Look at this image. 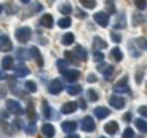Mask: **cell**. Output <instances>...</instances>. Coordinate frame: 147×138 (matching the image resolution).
<instances>
[{"label":"cell","instance_id":"11a10c76","mask_svg":"<svg viewBox=\"0 0 147 138\" xmlns=\"http://www.w3.org/2000/svg\"><path fill=\"white\" fill-rule=\"evenodd\" d=\"M22 3H30V0H21Z\"/></svg>","mask_w":147,"mask_h":138},{"label":"cell","instance_id":"f6af8a7d","mask_svg":"<svg viewBox=\"0 0 147 138\" xmlns=\"http://www.w3.org/2000/svg\"><path fill=\"white\" fill-rule=\"evenodd\" d=\"M108 2V13H115V7L111 5V0H106Z\"/></svg>","mask_w":147,"mask_h":138},{"label":"cell","instance_id":"f907efd6","mask_svg":"<svg viewBox=\"0 0 147 138\" xmlns=\"http://www.w3.org/2000/svg\"><path fill=\"white\" fill-rule=\"evenodd\" d=\"M76 14H78V18H79V19L86 18V13H84V11H81V10H76Z\"/></svg>","mask_w":147,"mask_h":138},{"label":"cell","instance_id":"d590c367","mask_svg":"<svg viewBox=\"0 0 147 138\" xmlns=\"http://www.w3.org/2000/svg\"><path fill=\"white\" fill-rule=\"evenodd\" d=\"M24 130H26V133H27V135H33V133L36 132V125H35V122L32 121V122H30V124L27 125L26 128H24Z\"/></svg>","mask_w":147,"mask_h":138},{"label":"cell","instance_id":"f546056e","mask_svg":"<svg viewBox=\"0 0 147 138\" xmlns=\"http://www.w3.org/2000/svg\"><path fill=\"white\" fill-rule=\"evenodd\" d=\"M59 10H60V13H62V14H65V16H68V14H71V11H73V8H71V5H70V3H62Z\"/></svg>","mask_w":147,"mask_h":138},{"label":"cell","instance_id":"ab89813d","mask_svg":"<svg viewBox=\"0 0 147 138\" xmlns=\"http://www.w3.org/2000/svg\"><path fill=\"white\" fill-rule=\"evenodd\" d=\"M136 45H139L142 49H147V40L146 38H138L136 40Z\"/></svg>","mask_w":147,"mask_h":138},{"label":"cell","instance_id":"b9f144b4","mask_svg":"<svg viewBox=\"0 0 147 138\" xmlns=\"http://www.w3.org/2000/svg\"><path fill=\"white\" fill-rule=\"evenodd\" d=\"M111 38L114 40L115 43H120V41H122V37H120V33H117V32H111Z\"/></svg>","mask_w":147,"mask_h":138},{"label":"cell","instance_id":"f1b7e54d","mask_svg":"<svg viewBox=\"0 0 147 138\" xmlns=\"http://www.w3.org/2000/svg\"><path fill=\"white\" fill-rule=\"evenodd\" d=\"M68 64H70V62H68L67 59H63V61H62V59H59V61H57V68H59V71H60V73L67 71V70H68Z\"/></svg>","mask_w":147,"mask_h":138},{"label":"cell","instance_id":"f35d334b","mask_svg":"<svg viewBox=\"0 0 147 138\" xmlns=\"http://www.w3.org/2000/svg\"><path fill=\"white\" fill-rule=\"evenodd\" d=\"M93 59H95L96 62H101L103 59H105V54H101L100 49H95V52H93Z\"/></svg>","mask_w":147,"mask_h":138},{"label":"cell","instance_id":"e0dca14e","mask_svg":"<svg viewBox=\"0 0 147 138\" xmlns=\"http://www.w3.org/2000/svg\"><path fill=\"white\" fill-rule=\"evenodd\" d=\"M40 24H41L43 27H46V29H51V27L54 26V19H52L51 14H45V16H41V19H40Z\"/></svg>","mask_w":147,"mask_h":138},{"label":"cell","instance_id":"7c38bea8","mask_svg":"<svg viewBox=\"0 0 147 138\" xmlns=\"http://www.w3.org/2000/svg\"><path fill=\"white\" fill-rule=\"evenodd\" d=\"M76 128H78V124L74 121H65V122H62V130L67 132V133H73Z\"/></svg>","mask_w":147,"mask_h":138},{"label":"cell","instance_id":"bcb514c9","mask_svg":"<svg viewBox=\"0 0 147 138\" xmlns=\"http://www.w3.org/2000/svg\"><path fill=\"white\" fill-rule=\"evenodd\" d=\"M13 125L18 128V130H19V128H22V122H21V119H14V121H13Z\"/></svg>","mask_w":147,"mask_h":138},{"label":"cell","instance_id":"d6986e66","mask_svg":"<svg viewBox=\"0 0 147 138\" xmlns=\"http://www.w3.org/2000/svg\"><path fill=\"white\" fill-rule=\"evenodd\" d=\"M125 26H127L125 14H119V16H117V21H115V24H114V29L120 30V29H125Z\"/></svg>","mask_w":147,"mask_h":138},{"label":"cell","instance_id":"4fadbf2b","mask_svg":"<svg viewBox=\"0 0 147 138\" xmlns=\"http://www.w3.org/2000/svg\"><path fill=\"white\" fill-rule=\"evenodd\" d=\"M29 73H30V70H29V68H27L24 64L14 67V75H16V78H24V76H27Z\"/></svg>","mask_w":147,"mask_h":138},{"label":"cell","instance_id":"4316f807","mask_svg":"<svg viewBox=\"0 0 147 138\" xmlns=\"http://www.w3.org/2000/svg\"><path fill=\"white\" fill-rule=\"evenodd\" d=\"M63 54H65V59H67L70 64H78V61H79V57H78L74 52H71V51H65Z\"/></svg>","mask_w":147,"mask_h":138},{"label":"cell","instance_id":"277c9868","mask_svg":"<svg viewBox=\"0 0 147 138\" xmlns=\"http://www.w3.org/2000/svg\"><path fill=\"white\" fill-rule=\"evenodd\" d=\"M81 128H82L84 132H87V133H90V132L95 130V121H93L90 116H86V118L81 121Z\"/></svg>","mask_w":147,"mask_h":138},{"label":"cell","instance_id":"74e56055","mask_svg":"<svg viewBox=\"0 0 147 138\" xmlns=\"http://www.w3.org/2000/svg\"><path fill=\"white\" fill-rule=\"evenodd\" d=\"M27 116H29V119H30V121H33V122H35L36 114H35V111H33V105H29V108H27Z\"/></svg>","mask_w":147,"mask_h":138},{"label":"cell","instance_id":"30bf717a","mask_svg":"<svg viewBox=\"0 0 147 138\" xmlns=\"http://www.w3.org/2000/svg\"><path fill=\"white\" fill-rule=\"evenodd\" d=\"M109 113H111V109L106 108V106H96L95 111H93V114H95V118H98V119H105V118L109 116Z\"/></svg>","mask_w":147,"mask_h":138},{"label":"cell","instance_id":"1f68e13d","mask_svg":"<svg viewBox=\"0 0 147 138\" xmlns=\"http://www.w3.org/2000/svg\"><path fill=\"white\" fill-rule=\"evenodd\" d=\"M43 114H45V118H51L52 116V111H51V108H49L46 100H43Z\"/></svg>","mask_w":147,"mask_h":138},{"label":"cell","instance_id":"83f0119b","mask_svg":"<svg viewBox=\"0 0 147 138\" xmlns=\"http://www.w3.org/2000/svg\"><path fill=\"white\" fill-rule=\"evenodd\" d=\"M134 124H136L138 130H141L142 133H147V122L144 121V119H136V121H134Z\"/></svg>","mask_w":147,"mask_h":138},{"label":"cell","instance_id":"5bb4252c","mask_svg":"<svg viewBox=\"0 0 147 138\" xmlns=\"http://www.w3.org/2000/svg\"><path fill=\"white\" fill-rule=\"evenodd\" d=\"M76 109H78V103L68 102V103H65V105L62 106V114H71V113H74Z\"/></svg>","mask_w":147,"mask_h":138},{"label":"cell","instance_id":"5b68a950","mask_svg":"<svg viewBox=\"0 0 147 138\" xmlns=\"http://www.w3.org/2000/svg\"><path fill=\"white\" fill-rule=\"evenodd\" d=\"M13 49V43L7 35H0V51L2 52H10Z\"/></svg>","mask_w":147,"mask_h":138},{"label":"cell","instance_id":"8fae6325","mask_svg":"<svg viewBox=\"0 0 147 138\" xmlns=\"http://www.w3.org/2000/svg\"><path fill=\"white\" fill-rule=\"evenodd\" d=\"M63 76H65V80H68L70 83H74L76 80H79V76H81V73H79V70H67V71H63Z\"/></svg>","mask_w":147,"mask_h":138},{"label":"cell","instance_id":"cb8c5ba5","mask_svg":"<svg viewBox=\"0 0 147 138\" xmlns=\"http://www.w3.org/2000/svg\"><path fill=\"white\" fill-rule=\"evenodd\" d=\"M62 43H63L65 46H70V45H73V43H74V35H73L71 32L65 33V35L62 37Z\"/></svg>","mask_w":147,"mask_h":138},{"label":"cell","instance_id":"9a60e30c","mask_svg":"<svg viewBox=\"0 0 147 138\" xmlns=\"http://www.w3.org/2000/svg\"><path fill=\"white\" fill-rule=\"evenodd\" d=\"M2 68H3V70H11V68H14V59L11 57V56H5V57L2 59Z\"/></svg>","mask_w":147,"mask_h":138},{"label":"cell","instance_id":"9c48e42d","mask_svg":"<svg viewBox=\"0 0 147 138\" xmlns=\"http://www.w3.org/2000/svg\"><path fill=\"white\" fill-rule=\"evenodd\" d=\"M109 103H111L115 109H122L125 106V99H122V97H119V95L114 94V95L109 97Z\"/></svg>","mask_w":147,"mask_h":138},{"label":"cell","instance_id":"7dc6e473","mask_svg":"<svg viewBox=\"0 0 147 138\" xmlns=\"http://www.w3.org/2000/svg\"><path fill=\"white\" fill-rule=\"evenodd\" d=\"M139 114L147 118V106H141V108H139Z\"/></svg>","mask_w":147,"mask_h":138},{"label":"cell","instance_id":"db71d44e","mask_svg":"<svg viewBox=\"0 0 147 138\" xmlns=\"http://www.w3.org/2000/svg\"><path fill=\"white\" fill-rule=\"evenodd\" d=\"M5 80V75H3V71L0 70V81H3Z\"/></svg>","mask_w":147,"mask_h":138},{"label":"cell","instance_id":"681fc988","mask_svg":"<svg viewBox=\"0 0 147 138\" xmlns=\"http://www.w3.org/2000/svg\"><path fill=\"white\" fill-rule=\"evenodd\" d=\"M87 81H89V83H95V81H96V76H95V75H92V73L87 75Z\"/></svg>","mask_w":147,"mask_h":138},{"label":"cell","instance_id":"6da1fadb","mask_svg":"<svg viewBox=\"0 0 147 138\" xmlns=\"http://www.w3.org/2000/svg\"><path fill=\"white\" fill-rule=\"evenodd\" d=\"M16 40L19 43H27L30 40V37H32V30L29 29V27H21V29L16 30Z\"/></svg>","mask_w":147,"mask_h":138},{"label":"cell","instance_id":"ac0fdd59","mask_svg":"<svg viewBox=\"0 0 147 138\" xmlns=\"http://www.w3.org/2000/svg\"><path fill=\"white\" fill-rule=\"evenodd\" d=\"M74 54L79 57V61H87V51L82 48V46H74Z\"/></svg>","mask_w":147,"mask_h":138},{"label":"cell","instance_id":"836d02e7","mask_svg":"<svg viewBox=\"0 0 147 138\" xmlns=\"http://www.w3.org/2000/svg\"><path fill=\"white\" fill-rule=\"evenodd\" d=\"M87 99H89L90 102H96V100H98V94H96V90H93V89L87 90Z\"/></svg>","mask_w":147,"mask_h":138},{"label":"cell","instance_id":"2e32d148","mask_svg":"<svg viewBox=\"0 0 147 138\" xmlns=\"http://www.w3.org/2000/svg\"><path fill=\"white\" fill-rule=\"evenodd\" d=\"M105 130H106L108 135H115L117 130H119V124L115 121H111V122H108V124L105 125Z\"/></svg>","mask_w":147,"mask_h":138},{"label":"cell","instance_id":"60d3db41","mask_svg":"<svg viewBox=\"0 0 147 138\" xmlns=\"http://www.w3.org/2000/svg\"><path fill=\"white\" fill-rule=\"evenodd\" d=\"M5 11H7L8 14L16 13V7H14V5H11V3H7V7H5Z\"/></svg>","mask_w":147,"mask_h":138},{"label":"cell","instance_id":"f5cc1de1","mask_svg":"<svg viewBox=\"0 0 147 138\" xmlns=\"http://www.w3.org/2000/svg\"><path fill=\"white\" fill-rule=\"evenodd\" d=\"M84 103H86V102H84V100H79V103H78V105H79V106H81V108H82V109H84V108H86V105H84Z\"/></svg>","mask_w":147,"mask_h":138},{"label":"cell","instance_id":"d4e9b609","mask_svg":"<svg viewBox=\"0 0 147 138\" xmlns=\"http://www.w3.org/2000/svg\"><path fill=\"white\" fill-rule=\"evenodd\" d=\"M59 27H60V29H68V27L71 26V19L68 16H65L63 14V18H60V19H59Z\"/></svg>","mask_w":147,"mask_h":138},{"label":"cell","instance_id":"e575fe53","mask_svg":"<svg viewBox=\"0 0 147 138\" xmlns=\"http://www.w3.org/2000/svg\"><path fill=\"white\" fill-rule=\"evenodd\" d=\"M24 87H26L29 92H36V83H33V81H26Z\"/></svg>","mask_w":147,"mask_h":138},{"label":"cell","instance_id":"d6a6232c","mask_svg":"<svg viewBox=\"0 0 147 138\" xmlns=\"http://www.w3.org/2000/svg\"><path fill=\"white\" fill-rule=\"evenodd\" d=\"M144 22V16L139 13H134L133 14V26H139V24Z\"/></svg>","mask_w":147,"mask_h":138},{"label":"cell","instance_id":"44dd1931","mask_svg":"<svg viewBox=\"0 0 147 138\" xmlns=\"http://www.w3.org/2000/svg\"><path fill=\"white\" fill-rule=\"evenodd\" d=\"M41 132H43V135H45V137H54V133H55L54 127H52L51 124H45L41 127Z\"/></svg>","mask_w":147,"mask_h":138},{"label":"cell","instance_id":"ee69618b","mask_svg":"<svg viewBox=\"0 0 147 138\" xmlns=\"http://www.w3.org/2000/svg\"><path fill=\"white\" fill-rule=\"evenodd\" d=\"M136 83H138V84L142 83V70L136 71Z\"/></svg>","mask_w":147,"mask_h":138},{"label":"cell","instance_id":"8992f818","mask_svg":"<svg viewBox=\"0 0 147 138\" xmlns=\"http://www.w3.org/2000/svg\"><path fill=\"white\" fill-rule=\"evenodd\" d=\"M114 92H119V94H130V87L127 84V76H123L120 80V83L114 86Z\"/></svg>","mask_w":147,"mask_h":138},{"label":"cell","instance_id":"7402d4cb","mask_svg":"<svg viewBox=\"0 0 147 138\" xmlns=\"http://www.w3.org/2000/svg\"><path fill=\"white\" fill-rule=\"evenodd\" d=\"M30 52H32V57L35 59V61H38V65H40V67H43V59H41V54H40L38 48L32 46V48H30Z\"/></svg>","mask_w":147,"mask_h":138},{"label":"cell","instance_id":"3957f363","mask_svg":"<svg viewBox=\"0 0 147 138\" xmlns=\"http://www.w3.org/2000/svg\"><path fill=\"white\" fill-rule=\"evenodd\" d=\"M93 19H95V22L100 24L101 27H108L109 26V14L105 13V11L95 13V14H93Z\"/></svg>","mask_w":147,"mask_h":138},{"label":"cell","instance_id":"ba28073f","mask_svg":"<svg viewBox=\"0 0 147 138\" xmlns=\"http://www.w3.org/2000/svg\"><path fill=\"white\" fill-rule=\"evenodd\" d=\"M96 70L101 71V73L105 75L106 80H109V78H111V75L114 73V67H111V65H108V64H103V62H101V64H98Z\"/></svg>","mask_w":147,"mask_h":138},{"label":"cell","instance_id":"484cf974","mask_svg":"<svg viewBox=\"0 0 147 138\" xmlns=\"http://www.w3.org/2000/svg\"><path fill=\"white\" fill-rule=\"evenodd\" d=\"M67 90H68V94H70V95H79V94L82 92V87H81L79 84H71Z\"/></svg>","mask_w":147,"mask_h":138},{"label":"cell","instance_id":"816d5d0a","mask_svg":"<svg viewBox=\"0 0 147 138\" xmlns=\"http://www.w3.org/2000/svg\"><path fill=\"white\" fill-rule=\"evenodd\" d=\"M123 119H125L127 122H130V121H131V113H125V114H123Z\"/></svg>","mask_w":147,"mask_h":138},{"label":"cell","instance_id":"52a82bcc","mask_svg":"<svg viewBox=\"0 0 147 138\" xmlns=\"http://www.w3.org/2000/svg\"><path fill=\"white\" fill-rule=\"evenodd\" d=\"M62 89H63V84H62V81L60 80H52L51 83H49V86H48V90L51 94H59V92H62Z\"/></svg>","mask_w":147,"mask_h":138},{"label":"cell","instance_id":"4dcf8cb0","mask_svg":"<svg viewBox=\"0 0 147 138\" xmlns=\"http://www.w3.org/2000/svg\"><path fill=\"white\" fill-rule=\"evenodd\" d=\"M81 3H82L84 8H87V10H93V8L96 7V2L95 0H79Z\"/></svg>","mask_w":147,"mask_h":138},{"label":"cell","instance_id":"9f6ffc18","mask_svg":"<svg viewBox=\"0 0 147 138\" xmlns=\"http://www.w3.org/2000/svg\"><path fill=\"white\" fill-rule=\"evenodd\" d=\"M2 10H3V8H2V5H0V13H2Z\"/></svg>","mask_w":147,"mask_h":138},{"label":"cell","instance_id":"7a4b0ae2","mask_svg":"<svg viewBox=\"0 0 147 138\" xmlns=\"http://www.w3.org/2000/svg\"><path fill=\"white\" fill-rule=\"evenodd\" d=\"M7 108H8V111H11L13 114H18V116L24 113V108L21 106V103L18 102V100L8 99V100H7Z\"/></svg>","mask_w":147,"mask_h":138},{"label":"cell","instance_id":"7bdbcfd3","mask_svg":"<svg viewBox=\"0 0 147 138\" xmlns=\"http://www.w3.org/2000/svg\"><path fill=\"white\" fill-rule=\"evenodd\" d=\"M134 137V132L131 130V128H125L123 132V138H133Z\"/></svg>","mask_w":147,"mask_h":138},{"label":"cell","instance_id":"8d00e7d4","mask_svg":"<svg viewBox=\"0 0 147 138\" xmlns=\"http://www.w3.org/2000/svg\"><path fill=\"white\" fill-rule=\"evenodd\" d=\"M134 5H136L138 10H146L147 8V0H134Z\"/></svg>","mask_w":147,"mask_h":138},{"label":"cell","instance_id":"c3c4849f","mask_svg":"<svg viewBox=\"0 0 147 138\" xmlns=\"http://www.w3.org/2000/svg\"><path fill=\"white\" fill-rule=\"evenodd\" d=\"M26 54V52L22 51V49H18V57L21 59V61H22V59H27V56H24Z\"/></svg>","mask_w":147,"mask_h":138},{"label":"cell","instance_id":"ffe728a7","mask_svg":"<svg viewBox=\"0 0 147 138\" xmlns=\"http://www.w3.org/2000/svg\"><path fill=\"white\" fill-rule=\"evenodd\" d=\"M106 46H108V43L103 38H100V37H95V38H93V48L95 49H105Z\"/></svg>","mask_w":147,"mask_h":138},{"label":"cell","instance_id":"603a6c76","mask_svg":"<svg viewBox=\"0 0 147 138\" xmlns=\"http://www.w3.org/2000/svg\"><path fill=\"white\" fill-rule=\"evenodd\" d=\"M111 59H112L114 62H120L122 59H123V54H122V51H120L119 48H114V49L111 51Z\"/></svg>","mask_w":147,"mask_h":138}]
</instances>
